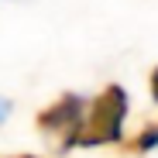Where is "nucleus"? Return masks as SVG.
I'll return each mask as SVG.
<instances>
[{"label":"nucleus","instance_id":"nucleus-5","mask_svg":"<svg viewBox=\"0 0 158 158\" xmlns=\"http://www.w3.org/2000/svg\"><path fill=\"white\" fill-rule=\"evenodd\" d=\"M151 96H155V103H158V69L151 72Z\"/></svg>","mask_w":158,"mask_h":158},{"label":"nucleus","instance_id":"nucleus-3","mask_svg":"<svg viewBox=\"0 0 158 158\" xmlns=\"http://www.w3.org/2000/svg\"><path fill=\"white\" fill-rule=\"evenodd\" d=\"M148 148H158V127H144L131 144V151H148Z\"/></svg>","mask_w":158,"mask_h":158},{"label":"nucleus","instance_id":"nucleus-1","mask_svg":"<svg viewBox=\"0 0 158 158\" xmlns=\"http://www.w3.org/2000/svg\"><path fill=\"white\" fill-rule=\"evenodd\" d=\"M124 120H127V93H124V86L110 83L83 114V127H79L76 144H86V148L89 144H114L124 134Z\"/></svg>","mask_w":158,"mask_h":158},{"label":"nucleus","instance_id":"nucleus-6","mask_svg":"<svg viewBox=\"0 0 158 158\" xmlns=\"http://www.w3.org/2000/svg\"><path fill=\"white\" fill-rule=\"evenodd\" d=\"M10 158H35V155H10Z\"/></svg>","mask_w":158,"mask_h":158},{"label":"nucleus","instance_id":"nucleus-2","mask_svg":"<svg viewBox=\"0 0 158 158\" xmlns=\"http://www.w3.org/2000/svg\"><path fill=\"white\" fill-rule=\"evenodd\" d=\"M83 114H86V103L83 96L76 93H65L59 96L52 107H45L38 114V131H45V134H55L59 138V148H72L76 138H79V127H83Z\"/></svg>","mask_w":158,"mask_h":158},{"label":"nucleus","instance_id":"nucleus-4","mask_svg":"<svg viewBox=\"0 0 158 158\" xmlns=\"http://www.w3.org/2000/svg\"><path fill=\"white\" fill-rule=\"evenodd\" d=\"M7 114H10V103H7L4 96H0V124H4V120H7Z\"/></svg>","mask_w":158,"mask_h":158}]
</instances>
